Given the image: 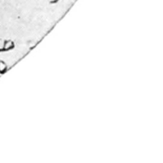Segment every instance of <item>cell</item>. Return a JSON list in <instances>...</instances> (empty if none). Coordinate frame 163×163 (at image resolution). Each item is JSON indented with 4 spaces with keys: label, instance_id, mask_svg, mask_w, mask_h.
<instances>
[{
    "label": "cell",
    "instance_id": "cell-1",
    "mask_svg": "<svg viewBox=\"0 0 163 163\" xmlns=\"http://www.w3.org/2000/svg\"><path fill=\"white\" fill-rule=\"evenodd\" d=\"M5 69V64L2 61H0V73H3Z\"/></svg>",
    "mask_w": 163,
    "mask_h": 163
}]
</instances>
